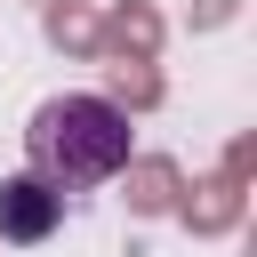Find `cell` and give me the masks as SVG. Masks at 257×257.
<instances>
[{
	"mask_svg": "<svg viewBox=\"0 0 257 257\" xmlns=\"http://www.w3.org/2000/svg\"><path fill=\"white\" fill-rule=\"evenodd\" d=\"M241 217H249V185H233V177H185V193H177V225L193 233V241H225V233H241Z\"/></svg>",
	"mask_w": 257,
	"mask_h": 257,
	"instance_id": "4",
	"label": "cell"
},
{
	"mask_svg": "<svg viewBox=\"0 0 257 257\" xmlns=\"http://www.w3.org/2000/svg\"><path fill=\"white\" fill-rule=\"evenodd\" d=\"M40 40H48L56 56L96 64V0H48V8H40Z\"/></svg>",
	"mask_w": 257,
	"mask_h": 257,
	"instance_id": "7",
	"label": "cell"
},
{
	"mask_svg": "<svg viewBox=\"0 0 257 257\" xmlns=\"http://www.w3.org/2000/svg\"><path fill=\"white\" fill-rule=\"evenodd\" d=\"M161 48H169V16H161L153 0H112V8H96V64H104V56H153V64H161Z\"/></svg>",
	"mask_w": 257,
	"mask_h": 257,
	"instance_id": "5",
	"label": "cell"
},
{
	"mask_svg": "<svg viewBox=\"0 0 257 257\" xmlns=\"http://www.w3.org/2000/svg\"><path fill=\"white\" fill-rule=\"evenodd\" d=\"M128 153H137V145H128V112H112L96 88L40 96L32 120H24V161H32V177H48L56 193L112 185Z\"/></svg>",
	"mask_w": 257,
	"mask_h": 257,
	"instance_id": "1",
	"label": "cell"
},
{
	"mask_svg": "<svg viewBox=\"0 0 257 257\" xmlns=\"http://www.w3.org/2000/svg\"><path fill=\"white\" fill-rule=\"evenodd\" d=\"M64 201H72V193H56V185L32 177V169L0 177V241H8V249H40V241L64 225Z\"/></svg>",
	"mask_w": 257,
	"mask_h": 257,
	"instance_id": "2",
	"label": "cell"
},
{
	"mask_svg": "<svg viewBox=\"0 0 257 257\" xmlns=\"http://www.w3.org/2000/svg\"><path fill=\"white\" fill-rule=\"evenodd\" d=\"M112 185H120V209H128L137 225H153V217H177V193H185V161H177V153H128Z\"/></svg>",
	"mask_w": 257,
	"mask_h": 257,
	"instance_id": "3",
	"label": "cell"
},
{
	"mask_svg": "<svg viewBox=\"0 0 257 257\" xmlns=\"http://www.w3.org/2000/svg\"><path fill=\"white\" fill-rule=\"evenodd\" d=\"M233 16H241V0H193L185 8V32H225Z\"/></svg>",
	"mask_w": 257,
	"mask_h": 257,
	"instance_id": "9",
	"label": "cell"
},
{
	"mask_svg": "<svg viewBox=\"0 0 257 257\" xmlns=\"http://www.w3.org/2000/svg\"><path fill=\"white\" fill-rule=\"evenodd\" d=\"M32 8H48V0H32Z\"/></svg>",
	"mask_w": 257,
	"mask_h": 257,
	"instance_id": "10",
	"label": "cell"
},
{
	"mask_svg": "<svg viewBox=\"0 0 257 257\" xmlns=\"http://www.w3.org/2000/svg\"><path fill=\"white\" fill-rule=\"evenodd\" d=\"M217 177H233V185H249V177H257V128H241V137L225 145V161H217Z\"/></svg>",
	"mask_w": 257,
	"mask_h": 257,
	"instance_id": "8",
	"label": "cell"
},
{
	"mask_svg": "<svg viewBox=\"0 0 257 257\" xmlns=\"http://www.w3.org/2000/svg\"><path fill=\"white\" fill-rule=\"evenodd\" d=\"M96 96L137 120V112H161V104H169V80H161L153 56H104V88H96Z\"/></svg>",
	"mask_w": 257,
	"mask_h": 257,
	"instance_id": "6",
	"label": "cell"
}]
</instances>
